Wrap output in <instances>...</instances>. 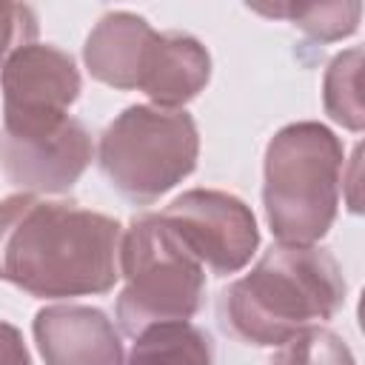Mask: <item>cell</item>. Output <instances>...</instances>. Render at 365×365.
I'll return each mask as SVG.
<instances>
[{"mask_svg": "<svg viewBox=\"0 0 365 365\" xmlns=\"http://www.w3.org/2000/svg\"><path fill=\"white\" fill-rule=\"evenodd\" d=\"M120 222L77 202L17 194L0 202V279L31 297L103 294L120 277Z\"/></svg>", "mask_w": 365, "mask_h": 365, "instance_id": "1", "label": "cell"}, {"mask_svg": "<svg viewBox=\"0 0 365 365\" xmlns=\"http://www.w3.org/2000/svg\"><path fill=\"white\" fill-rule=\"evenodd\" d=\"M342 302L345 279L325 248L279 242L222 291L220 322L245 345H282L331 319Z\"/></svg>", "mask_w": 365, "mask_h": 365, "instance_id": "2", "label": "cell"}, {"mask_svg": "<svg viewBox=\"0 0 365 365\" xmlns=\"http://www.w3.org/2000/svg\"><path fill=\"white\" fill-rule=\"evenodd\" d=\"M342 148L336 137L299 123L282 128L265 154V211L282 242L311 245L319 240L336 211Z\"/></svg>", "mask_w": 365, "mask_h": 365, "instance_id": "3", "label": "cell"}, {"mask_svg": "<svg viewBox=\"0 0 365 365\" xmlns=\"http://www.w3.org/2000/svg\"><path fill=\"white\" fill-rule=\"evenodd\" d=\"M120 274L125 288L117 302V319L131 336L157 322L188 319L200 308L205 268L160 214L134 220L123 234Z\"/></svg>", "mask_w": 365, "mask_h": 365, "instance_id": "4", "label": "cell"}, {"mask_svg": "<svg viewBox=\"0 0 365 365\" xmlns=\"http://www.w3.org/2000/svg\"><path fill=\"white\" fill-rule=\"evenodd\" d=\"M197 163V128L185 111L131 106L100 140V168L134 202H154Z\"/></svg>", "mask_w": 365, "mask_h": 365, "instance_id": "5", "label": "cell"}, {"mask_svg": "<svg viewBox=\"0 0 365 365\" xmlns=\"http://www.w3.org/2000/svg\"><path fill=\"white\" fill-rule=\"evenodd\" d=\"M0 86L6 114L0 140H46L74 120L68 106L77 100L80 74L74 60L54 46L29 43L14 51L3 63Z\"/></svg>", "mask_w": 365, "mask_h": 365, "instance_id": "6", "label": "cell"}, {"mask_svg": "<svg viewBox=\"0 0 365 365\" xmlns=\"http://www.w3.org/2000/svg\"><path fill=\"white\" fill-rule=\"evenodd\" d=\"M160 217L211 274L240 271L251 259L259 240L254 214L245 202L222 191H185L163 208Z\"/></svg>", "mask_w": 365, "mask_h": 365, "instance_id": "7", "label": "cell"}, {"mask_svg": "<svg viewBox=\"0 0 365 365\" xmlns=\"http://www.w3.org/2000/svg\"><path fill=\"white\" fill-rule=\"evenodd\" d=\"M34 336L48 365H123L120 336L97 308H46L34 319Z\"/></svg>", "mask_w": 365, "mask_h": 365, "instance_id": "8", "label": "cell"}, {"mask_svg": "<svg viewBox=\"0 0 365 365\" xmlns=\"http://www.w3.org/2000/svg\"><path fill=\"white\" fill-rule=\"evenodd\" d=\"M91 160V140L86 128L71 120L60 134L46 140H0V165L11 182L34 191L68 188Z\"/></svg>", "mask_w": 365, "mask_h": 365, "instance_id": "9", "label": "cell"}, {"mask_svg": "<svg viewBox=\"0 0 365 365\" xmlns=\"http://www.w3.org/2000/svg\"><path fill=\"white\" fill-rule=\"evenodd\" d=\"M208 83V51L188 34H157L151 31L140 66L134 88H143L160 108H174L191 100Z\"/></svg>", "mask_w": 365, "mask_h": 365, "instance_id": "10", "label": "cell"}, {"mask_svg": "<svg viewBox=\"0 0 365 365\" xmlns=\"http://www.w3.org/2000/svg\"><path fill=\"white\" fill-rule=\"evenodd\" d=\"M151 26L128 11L106 14L86 43V63L91 74L117 88H134L137 66Z\"/></svg>", "mask_w": 365, "mask_h": 365, "instance_id": "11", "label": "cell"}, {"mask_svg": "<svg viewBox=\"0 0 365 365\" xmlns=\"http://www.w3.org/2000/svg\"><path fill=\"white\" fill-rule=\"evenodd\" d=\"M128 365H211V339L188 319L157 322L137 334Z\"/></svg>", "mask_w": 365, "mask_h": 365, "instance_id": "12", "label": "cell"}, {"mask_svg": "<svg viewBox=\"0 0 365 365\" xmlns=\"http://www.w3.org/2000/svg\"><path fill=\"white\" fill-rule=\"evenodd\" d=\"M271 365H354V359L348 345L336 334L311 328L282 342Z\"/></svg>", "mask_w": 365, "mask_h": 365, "instance_id": "13", "label": "cell"}, {"mask_svg": "<svg viewBox=\"0 0 365 365\" xmlns=\"http://www.w3.org/2000/svg\"><path fill=\"white\" fill-rule=\"evenodd\" d=\"M37 26L29 6H0V63L34 40Z\"/></svg>", "mask_w": 365, "mask_h": 365, "instance_id": "14", "label": "cell"}, {"mask_svg": "<svg viewBox=\"0 0 365 365\" xmlns=\"http://www.w3.org/2000/svg\"><path fill=\"white\" fill-rule=\"evenodd\" d=\"M0 365H31L23 336L9 322H0Z\"/></svg>", "mask_w": 365, "mask_h": 365, "instance_id": "15", "label": "cell"}]
</instances>
